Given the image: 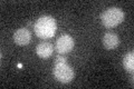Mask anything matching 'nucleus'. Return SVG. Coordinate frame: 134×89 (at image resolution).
Masks as SVG:
<instances>
[{"instance_id":"1a4fd4ad","label":"nucleus","mask_w":134,"mask_h":89,"mask_svg":"<svg viewBox=\"0 0 134 89\" xmlns=\"http://www.w3.org/2000/svg\"><path fill=\"white\" fill-rule=\"evenodd\" d=\"M62 62H67V59L64 56H57L55 59V63H62Z\"/></svg>"},{"instance_id":"7ed1b4c3","label":"nucleus","mask_w":134,"mask_h":89,"mask_svg":"<svg viewBox=\"0 0 134 89\" xmlns=\"http://www.w3.org/2000/svg\"><path fill=\"white\" fill-rule=\"evenodd\" d=\"M54 76L55 78L63 84H68L75 77V73L70 66L67 65V62L62 63H55L54 66Z\"/></svg>"},{"instance_id":"f03ea898","label":"nucleus","mask_w":134,"mask_h":89,"mask_svg":"<svg viewBox=\"0 0 134 89\" xmlns=\"http://www.w3.org/2000/svg\"><path fill=\"white\" fill-rule=\"evenodd\" d=\"M124 20V12L121 8L111 7L100 14V22L105 28H114Z\"/></svg>"},{"instance_id":"6e6552de","label":"nucleus","mask_w":134,"mask_h":89,"mask_svg":"<svg viewBox=\"0 0 134 89\" xmlns=\"http://www.w3.org/2000/svg\"><path fill=\"white\" fill-rule=\"evenodd\" d=\"M122 63H123V67L125 68V70H127L129 73H133V69H134V55H133V51H130L127 52L125 56L123 57V60H122Z\"/></svg>"},{"instance_id":"0eeeda50","label":"nucleus","mask_w":134,"mask_h":89,"mask_svg":"<svg viewBox=\"0 0 134 89\" xmlns=\"http://www.w3.org/2000/svg\"><path fill=\"white\" fill-rule=\"evenodd\" d=\"M53 51H54V47L49 42H40V44L37 45L36 52L38 55V57L43 58V59L49 58L53 55Z\"/></svg>"},{"instance_id":"f257e3e1","label":"nucleus","mask_w":134,"mask_h":89,"mask_svg":"<svg viewBox=\"0 0 134 89\" xmlns=\"http://www.w3.org/2000/svg\"><path fill=\"white\" fill-rule=\"evenodd\" d=\"M35 33L41 39H49L55 36L57 30V22L52 16H40L35 22Z\"/></svg>"},{"instance_id":"423d86ee","label":"nucleus","mask_w":134,"mask_h":89,"mask_svg":"<svg viewBox=\"0 0 134 89\" xmlns=\"http://www.w3.org/2000/svg\"><path fill=\"white\" fill-rule=\"evenodd\" d=\"M119 44H120V38L115 32L107 31L103 36V46L105 49L107 50L115 49L119 46Z\"/></svg>"},{"instance_id":"20e7f679","label":"nucleus","mask_w":134,"mask_h":89,"mask_svg":"<svg viewBox=\"0 0 134 89\" xmlns=\"http://www.w3.org/2000/svg\"><path fill=\"white\" fill-rule=\"evenodd\" d=\"M75 41L72 37L67 33H63L60 37H58V39L56 40L55 49L58 54H67L74 48Z\"/></svg>"},{"instance_id":"39448f33","label":"nucleus","mask_w":134,"mask_h":89,"mask_svg":"<svg viewBox=\"0 0 134 89\" xmlns=\"http://www.w3.org/2000/svg\"><path fill=\"white\" fill-rule=\"evenodd\" d=\"M31 40V32L27 28H19L14 32V41L18 46H27Z\"/></svg>"}]
</instances>
